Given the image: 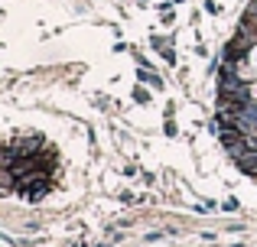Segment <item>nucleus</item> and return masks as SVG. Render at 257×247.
<instances>
[{
	"label": "nucleus",
	"instance_id": "1",
	"mask_svg": "<svg viewBox=\"0 0 257 247\" xmlns=\"http://www.w3.org/2000/svg\"><path fill=\"white\" fill-rule=\"evenodd\" d=\"M234 163H238V169H241V172H247V176H254V179H257V150H244L238 159H234Z\"/></svg>",
	"mask_w": 257,
	"mask_h": 247
}]
</instances>
